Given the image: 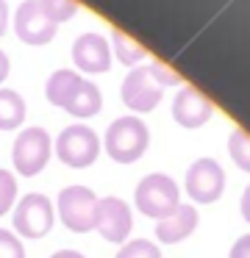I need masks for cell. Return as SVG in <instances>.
<instances>
[{
	"mask_svg": "<svg viewBox=\"0 0 250 258\" xmlns=\"http://www.w3.org/2000/svg\"><path fill=\"white\" fill-rule=\"evenodd\" d=\"M106 153L109 158H114L117 164H133L144 156L150 145V131L144 125V119L133 117H117L111 119V125L106 128Z\"/></svg>",
	"mask_w": 250,
	"mask_h": 258,
	"instance_id": "1",
	"label": "cell"
},
{
	"mask_svg": "<svg viewBox=\"0 0 250 258\" xmlns=\"http://www.w3.org/2000/svg\"><path fill=\"white\" fill-rule=\"evenodd\" d=\"M133 203L136 208L150 219H164L181 206V189L167 172H150L136 183L133 191Z\"/></svg>",
	"mask_w": 250,
	"mask_h": 258,
	"instance_id": "2",
	"label": "cell"
},
{
	"mask_svg": "<svg viewBox=\"0 0 250 258\" xmlns=\"http://www.w3.org/2000/svg\"><path fill=\"white\" fill-rule=\"evenodd\" d=\"M56 211L72 233H89L97 222V195L89 186H64L56 197Z\"/></svg>",
	"mask_w": 250,
	"mask_h": 258,
	"instance_id": "3",
	"label": "cell"
},
{
	"mask_svg": "<svg viewBox=\"0 0 250 258\" xmlns=\"http://www.w3.org/2000/svg\"><path fill=\"white\" fill-rule=\"evenodd\" d=\"M50 153H53V139L44 128L31 125V128L20 131L11 145V164H14L17 175L22 178H33L39 175L50 161Z\"/></svg>",
	"mask_w": 250,
	"mask_h": 258,
	"instance_id": "4",
	"label": "cell"
},
{
	"mask_svg": "<svg viewBox=\"0 0 250 258\" xmlns=\"http://www.w3.org/2000/svg\"><path fill=\"white\" fill-rule=\"evenodd\" d=\"M53 147H56V156H59L61 164H67L72 169H86L100 156V136L89 125L75 122V125H67L56 136Z\"/></svg>",
	"mask_w": 250,
	"mask_h": 258,
	"instance_id": "5",
	"label": "cell"
},
{
	"mask_svg": "<svg viewBox=\"0 0 250 258\" xmlns=\"http://www.w3.org/2000/svg\"><path fill=\"white\" fill-rule=\"evenodd\" d=\"M14 230L17 236H25V239H42V236L50 233L56 222V208L50 203L47 195H39V191H31V195L20 197L14 208Z\"/></svg>",
	"mask_w": 250,
	"mask_h": 258,
	"instance_id": "6",
	"label": "cell"
},
{
	"mask_svg": "<svg viewBox=\"0 0 250 258\" xmlns=\"http://www.w3.org/2000/svg\"><path fill=\"white\" fill-rule=\"evenodd\" d=\"M183 189L192 197L197 206H209V203H217L225 191V169H222L220 161L203 156L194 158L186 169V178H183Z\"/></svg>",
	"mask_w": 250,
	"mask_h": 258,
	"instance_id": "7",
	"label": "cell"
},
{
	"mask_svg": "<svg viewBox=\"0 0 250 258\" xmlns=\"http://www.w3.org/2000/svg\"><path fill=\"white\" fill-rule=\"evenodd\" d=\"M56 31H59V25L47 17V12L42 9L39 0H22L20 6H17V12H14V34H17L20 42L33 45V47L47 45V42L56 36Z\"/></svg>",
	"mask_w": 250,
	"mask_h": 258,
	"instance_id": "8",
	"label": "cell"
},
{
	"mask_svg": "<svg viewBox=\"0 0 250 258\" xmlns=\"http://www.w3.org/2000/svg\"><path fill=\"white\" fill-rule=\"evenodd\" d=\"M161 95H164V89L156 84L150 67H133L131 73L122 78L120 100L125 103V106L131 108L133 114H147V111H153V108L161 103Z\"/></svg>",
	"mask_w": 250,
	"mask_h": 258,
	"instance_id": "9",
	"label": "cell"
},
{
	"mask_svg": "<svg viewBox=\"0 0 250 258\" xmlns=\"http://www.w3.org/2000/svg\"><path fill=\"white\" fill-rule=\"evenodd\" d=\"M133 228V214L122 197H97V222L94 230L111 244H125Z\"/></svg>",
	"mask_w": 250,
	"mask_h": 258,
	"instance_id": "10",
	"label": "cell"
},
{
	"mask_svg": "<svg viewBox=\"0 0 250 258\" xmlns=\"http://www.w3.org/2000/svg\"><path fill=\"white\" fill-rule=\"evenodd\" d=\"M111 58H114L111 56V45H109V39H106L103 34L86 31V34H81L75 42H72V64L86 75L109 73Z\"/></svg>",
	"mask_w": 250,
	"mask_h": 258,
	"instance_id": "11",
	"label": "cell"
},
{
	"mask_svg": "<svg viewBox=\"0 0 250 258\" xmlns=\"http://www.w3.org/2000/svg\"><path fill=\"white\" fill-rule=\"evenodd\" d=\"M170 114L181 128L194 131V128H203V125L211 119L214 106H211V100L200 89H194V86H181L178 95L172 97Z\"/></svg>",
	"mask_w": 250,
	"mask_h": 258,
	"instance_id": "12",
	"label": "cell"
},
{
	"mask_svg": "<svg viewBox=\"0 0 250 258\" xmlns=\"http://www.w3.org/2000/svg\"><path fill=\"white\" fill-rule=\"evenodd\" d=\"M197 225H200V211L194 206H183L181 203L170 217L156 222V239L161 244H178V241L189 239L197 230Z\"/></svg>",
	"mask_w": 250,
	"mask_h": 258,
	"instance_id": "13",
	"label": "cell"
},
{
	"mask_svg": "<svg viewBox=\"0 0 250 258\" xmlns=\"http://www.w3.org/2000/svg\"><path fill=\"white\" fill-rule=\"evenodd\" d=\"M61 108L67 114H72L75 119H89L103 108V95H100L97 84H92L89 78H78Z\"/></svg>",
	"mask_w": 250,
	"mask_h": 258,
	"instance_id": "14",
	"label": "cell"
},
{
	"mask_svg": "<svg viewBox=\"0 0 250 258\" xmlns=\"http://www.w3.org/2000/svg\"><path fill=\"white\" fill-rule=\"evenodd\" d=\"M25 122V97L14 89H0V131H17Z\"/></svg>",
	"mask_w": 250,
	"mask_h": 258,
	"instance_id": "15",
	"label": "cell"
},
{
	"mask_svg": "<svg viewBox=\"0 0 250 258\" xmlns=\"http://www.w3.org/2000/svg\"><path fill=\"white\" fill-rule=\"evenodd\" d=\"M109 45H111V56H117V61H122L125 67H136V64L144 61V56H147V50H144L136 39L125 36L122 31H111Z\"/></svg>",
	"mask_w": 250,
	"mask_h": 258,
	"instance_id": "16",
	"label": "cell"
},
{
	"mask_svg": "<svg viewBox=\"0 0 250 258\" xmlns=\"http://www.w3.org/2000/svg\"><path fill=\"white\" fill-rule=\"evenodd\" d=\"M81 78V75L75 73V70H56L53 75L47 78V84H44V97H47L50 106L61 108L67 100V95H70L72 84Z\"/></svg>",
	"mask_w": 250,
	"mask_h": 258,
	"instance_id": "17",
	"label": "cell"
},
{
	"mask_svg": "<svg viewBox=\"0 0 250 258\" xmlns=\"http://www.w3.org/2000/svg\"><path fill=\"white\" fill-rule=\"evenodd\" d=\"M228 153H231L233 164L242 172H250V134L242 128H233L228 136Z\"/></svg>",
	"mask_w": 250,
	"mask_h": 258,
	"instance_id": "18",
	"label": "cell"
},
{
	"mask_svg": "<svg viewBox=\"0 0 250 258\" xmlns=\"http://www.w3.org/2000/svg\"><path fill=\"white\" fill-rule=\"evenodd\" d=\"M114 258H161V250L150 239H128L125 244H120Z\"/></svg>",
	"mask_w": 250,
	"mask_h": 258,
	"instance_id": "19",
	"label": "cell"
},
{
	"mask_svg": "<svg viewBox=\"0 0 250 258\" xmlns=\"http://www.w3.org/2000/svg\"><path fill=\"white\" fill-rule=\"evenodd\" d=\"M39 3H42V9L56 25L67 23L78 14V0H39Z\"/></svg>",
	"mask_w": 250,
	"mask_h": 258,
	"instance_id": "20",
	"label": "cell"
},
{
	"mask_svg": "<svg viewBox=\"0 0 250 258\" xmlns=\"http://www.w3.org/2000/svg\"><path fill=\"white\" fill-rule=\"evenodd\" d=\"M14 200H17V178L9 169H0V217L9 208H14Z\"/></svg>",
	"mask_w": 250,
	"mask_h": 258,
	"instance_id": "21",
	"label": "cell"
},
{
	"mask_svg": "<svg viewBox=\"0 0 250 258\" xmlns=\"http://www.w3.org/2000/svg\"><path fill=\"white\" fill-rule=\"evenodd\" d=\"M0 258H25V247H22L20 236L6 228H0Z\"/></svg>",
	"mask_w": 250,
	"mask_h": 258,
	"instance_id": "22",
	"label": "cell"
},
{
	"mask_svg": "<svg viewBox=\"0 0 250 258\" xmlns=\"http://www.w3.org/2000/svg\"><path fill=\"white\" fill-rule=\"evenodd\" d=\"M150 73H153L156 84L161 86V89H167V86H181L183 78L175 73L172 67H167L164 61H150Z\"/></svg>",
	"mask_w": 250,
	"mask_h": 258,
	"instance_id": "23",
	"label": "cell"
},
{
	"mask_svg": "<svg viewBox=\"0 0 250 258\" xmlns=\"http://www.w3.org/2000/svg\"><path fill=\"white\" fill-rule=\"evenodd\" d=\"M228 258H250V233L239 236L236 241H233L231 252H228Z\"/></svg>",
	"mask_w": 250,
	"mask_h": 258,
	"instance_id": "24",
	"label": "cell"
},
{
	"mask_svg": "<svg viewBox=\"0 0 250 258\" xmlns=\"http://www.w3.org/2000/svg\"><path fill=\"white\" fill-rule=\"evenodd\" d=\"M239 211H242V219L250 225V183L244 186V191H242V200H239Z\"/></svg>",
	"mask_w": 250,
	"mask_h": 258,
	"instance_id": "25",
	"label": "cell"
},
{
	"mask_svg": "<svg viewBox=\"0 0 250 258\" xmlns=\"http://www.w3.org/2000/svg\"><path fill=\"white\" fill-rule=\"evenodd\" d=\"M9 31V3L6 0H0V36Z\"/></svg>",
	"mask_w": 250,
	"mask_h": 258,
	"instance_id": "26",
	"label": "cell"
},
{
	"mask_svg": "<svg viewBox=\"0 0 250 258\" xmlns=\"http://www.w3.org/2000/svg\"><path fill=\"white\" fill-rule=\"evenodd\" d=\"M9 73H11V61H9V56H6L3 50H0V84H3L6 78H9Z\"/></svg>",
	"mask_w": 250,
	"mask_h": 258,
	"instance_id": "27",
	"label": "cell"
},
{
	"mask_svg": "<svg viewBox=\"0 0 250 258\" xmlns=\"http://www.w3.org/2000/svg\"><path fill=\"white\" fill-rule=\"evenodd\" d=\"M50 258H86V255L78 252V250H59V252H53Z\"/></svg>",
	"mask_w": 250,
	"mask_h": 258,
	"instance_id": "28",
	"label": "cell"
}]
</instances>
